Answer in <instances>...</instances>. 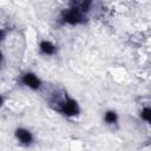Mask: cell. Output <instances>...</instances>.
Returning <instances> with one entry per match:
<instances>
[{"label": "cell", "mask_w": 151, "mask_h": 151, "mask_svg": "<svg viewBox=\"0 0 151 151\" xmlns=\"http://www.w3.org/2000/svg\"><path fill=\"white\" fill-rule=\"evenodd\" d=\"M15 137L22 144H28V143L32 142V134H31V132L27 131V130H25V129H18L15 131Z\"/></svg>", "instance_id": "6da1fadb"}, {"label": "cell", "mask_w": 151, "mask_h": 151, "mask_svg": "<svg viewBox=\"0 0 151 151\" xmlns=\"http://www.w3.org/2000/svg\"><path fill=\"white\" fill-rule=\"evenodd\" d=\"M24 83L26 86L28 87H32V88H38L39 85H40V81L38 79L37 76L34 74H31V73H27L24 76Z\"/></svg>", "instance_id": "7a4b0ae2"}, {"label": "cell", "mask_w": 151, "mask_h": 151, "mask_svg": "<svg viewBox=\"0 0 151 151\" xmlns=\"http://www.w3.org/2000/svg\"><path fill=\"white\" fill-rule=\"evenodd\" d=\"M40 50L45 53V54H52L54 51H55V46L52 44V42H50V41H42L41 44H40Z\"/></svg>", "instance_id": "3957f363"}, {"label": "cell", "mask_w": 151, "mask_h": 151, "mask_svg": "<svg viewBox=\"0 0 151 151\" xmlns=\"http://www.w3.org/2000/svg\"><path fill=\"white\" fill-rule=\"evenodd\" d=\"M105 120H106L109 124L116 123V122H117V114H116V112H113V111L106 112V113H105Z\"/></svg>", "instance_id": "277c9868"}]
</instances>
